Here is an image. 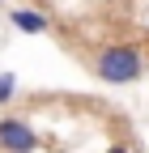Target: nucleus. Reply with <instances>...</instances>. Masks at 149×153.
Returning <instances> with one entry per match:
<instances>
[{
	"label": "nucleus",
	"mask_w": 149,
	"mask_h": 153,
	"mask_svg": "<svg viewBox=\"0 0 149 153\" xmlns=\"http://www.w3.org/2000/svg\"><path fill=\"white\" fill-rule=\"evenodd\" d=\"M94 76L102 85H132L145 76V55L132 43H107L94 55Z\"/></svg>",
	"instance_id": "f257e3e1"
},
{
	"label": "nucleus",
	"mask_w": 149,
	"mask_h": 153,
	"mask_svg": "<svg viewBox=\"0 0 149 153\" xmlns=\"http://www.w3.org/2000/svg\"><path fill=\"white\" fill-rule=\"evenodd\" d=\"M107 153H132V145H124V140H115V145H107Z\"/></svg>",
	"instance_id": "39448f33"
},
{
	"label": "nucleus",
	"mask_w": 149,
	"mask_h": 153,
	"mask_svg": "<svg viewBox=\"0 0 149 153\" xmlns=\"http://www.w3.org/2000/svg\"><path fill=\"white\" fill-rule=\"evenodd\" d=\"M9 26L17 34H47L51 30V13L39 4H13L9 9Z\"/></svg>",
	"instance_id": "7ed1b4c3"
},
{
	"label": "nucleus",
	"mask_w": 149,
	"mask_h": 153,
	"mask_svg": "<svg viewBox=\"0 0 149 153\" xmlns=\"http://www.w3.org/2000/svg\"><path fill=\"white\" fill-rule=\"evenodd\" d=\"M17 94V72H0V106H9Z\"/></svg>",
	"instance_id": "20e7f679"
},
{
	"label": "nucleus",
	"mask_w": 149,
	"mask_h": 153,
	"mask_svg": "<svg viewBox=\"0 0 149 153\" xmlns=\"http://www.w3.org/2000/svg\"><path fill=\"white\" fill-rule=\"evenodd\" d=\"M43 136L22 115H0V153H39Z\"/></svg>",
	"instance_id": "f03ea898"
}]
</instances>
